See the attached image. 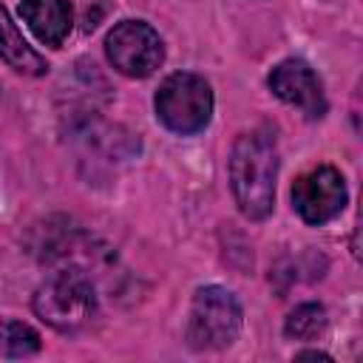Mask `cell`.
Here are the masks:
<instances>
[{
    "label": "cell",
    "mask_w": 363,
    "mask_h": 363,
    "mask_svg": "<svg viewBox=\"0 0 363 363\" xmlns=\"http://www.w3.org/2000/svg\"><path fill=\"white\" fill-rule=\"evenodd\" d=\"M329 326L326 309L320 303H301L284 320V335L289 340H318Z\"/></svg>",
    "instance_id": "11"
},
{
    "label": "cell",
    "mask_w": 363,
    "mask_h": 363,
    "mask_svg": "<svg viewBox=\"0 0 363 363\" xmlns=\"http://www.w3.org/2000/svg\"><path fill=\"white\" fill-rule=\"evenodd\" d=\"M244 323L238 298L224 286H201L193 295L187 318V340L193 349H224L230 346Z\"/></svg>",
    "instance_id": "4"
},
{
    "label": "cell",
    "mask_w": 363,
    "mask_h": 363,
    "mask_svg": "<svg viewBox=\"0 0 363 363\" xmlns=\"http://www.w3.org/2000/svg\"><path fill=\"white\" fill-rule=\"evenodd\" d=\"M40 352V335L23 323L0 318V360H20Z\"/></svg>",
    "instance_id": "10"
},
{
    "label": "cell",
    "mask_w": 363,
    "mask_h": 363,
    "mask_svg": "<svg viewBox=\"0 0 363 363\" xmlns=\"http://www.w3.org/2000/svg\"><path fill=\"white\" fill-rule=\"evenodd\" d=\"M31 309L57 332H79L96 318V289L82 269H57L37 286Z\"/></svg>",
    "instance_id": "2"
},
{
    "label": "cell",
    "mask_w": 363,
    "mask_h": 363,
    "mask_svg": "<svg viewBox=\"0 0 363 363\" xmlns=\"http://www.w3.org/2000/svg\"><path fill=\"white\" fill-rule=\"evenodd\" d=\"M105 54H108L111 65L119 74H125L130 79H145L162 65L164 43H162L159 31L150 23H145V20H122L108 31Z\"/></svg>",
    "instance_id": "5"
},
{
    "label": "cell",
    "mask_w": 363,
    "mask_h": 363,
    "mask_svg": "<svg viewBox=\"0 0 363 363\" xmlns=\"http://www.w3.org/2000/svg\"><path fill=\"white\" fill-rule=\"evenodd\" d=\"M278 179V150L269 133L252 130L241 133L230 150V190L238 210L261 221L272 213Z\"/></svg>",
    "instance_id": "1"
},
{
    "label": "cell",
    "mask_w": 363,
    "mask_h": 363,
    "mask_svg": "<svg viewBox=\"0 0 363 363\" xmlns=\"http://www.w3.org/2000/svg\"><path fill=\"white\" fill-rule=\"evenodd\" d=\"M156 119L179 136L201 133L213 116V88L193 71H176L162 79L153 96Z\"/></svg>",
    "instance_id": "3"
},
{
    "label": "cell",
    "mask_w": 363,
    "mask_h": 363,
    "mask_svg": "<svg viewBox=\"0 0 363 363\" xmlns=\"http://www.w3.org/2000/svg\"><path fill=\"white\" fill-rule=\"evenodd\" d=\"M346 182L337 167L318 164L306 173H301L292 184V207L306 224H326L346 207Z\"/></svg>",
    "instance_id": "6"
},
{
    "label": "cell",
    "mask_w": 363,
    "mask_h": 363,
    "mask_svg": "<svg viewBox=\"0 0 363 363\" xmlns=\"http://www.w3.org/2000/svg\"><path fill=\"white\" fill-rule=\"evenodd\" d=\"M0 60L9 68H14L20 74H28V77H40V74L48 71V62L43 60V54H37L28 45V40L17 28V23L9 17L3 3H0Z\"/></svg>",
    "instance_id": "9"
},
{
    "label": "cell",
    "mask_w": 363,
    "mask_h": 363,
    "mask_svg": "<svg viewBox=\"0 0 363 363\" xmlns=\"http://www.w3.org/2000/svg\"><path fill=\"white\" fill-rule=\"evenodd\" d=\"M295 357H298V360H301V357H312V360H332V357H329V354H323V352H298Z\"/></svg>",
    "instance_id": "12"
},
{
    "label": "cell",
    "mask_w": 363,
    "mask_h": 363,
    "mask_svg": "<svg viewBox=\"0 0 363 363\" xmlns=\"http://www.w3.org/2000/svg\"><path fill=\"white\" fill-rule=\"evenodd\" d=\"M267 85H269V91H272L281 102L298 108V111H301L303 116H309V119H320V116L326 113L323 82L318 79V74H315L303 60H295V57L281 60V62L269 71Z\"/></svg>",
    "instance_id": "7"
},
{
    "label": "cell",
    "mask_w": 363,
    "mask_h": 363,
    "mask_svg": "<svg viewBox=\"0 0 363 363\" xmlns=\"http://www.w3.org/2000/svg\"><path fill=\"white\" fill-rule=\"evenodd\" d=\"M20 17L31 34L51 48H60L74 26V9L68 0H23Z\"/></svg>",
    "instance_id": "8"
}]
</instances>
